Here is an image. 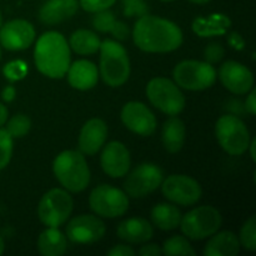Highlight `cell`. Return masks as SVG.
I'll list each match as a JSON object with an SVG mask.
<instances>
[{"mask_svg": "<svg viewBox=\"0 0 256 256\" xmlns=\"http://www.w3.org/2000/svg\"><path fill=\"white\" fill-rule=\"evenodd\" d=\"M132 39L140 50L146 52H170L182 44V32L168 19L144 14L136 20Z\"/></svg>", "mask_w": 256, "mask_h": 256, "instance_id": "cell-1", "label": "cell"}, {"mask_svg": "<svg viewBox=\"0 0 256 256\" xmlns=\"http://www.w3.org/2000/svg\"><path fill=\"white\" fill-rule=\"evenodd\" d=\"M70 46L58 32H46L39 36L34 49L38 70L52 79H62L70 66Z\"/></svg>", "mask_w": 256, "mask_h": 256, "instance_id": "cell-2", "label": "cell"}, {"mask_svg": "<svg viewBox=\"0 0 256 256\" xmlns=\"http://www.w3.org/2000/svg\"><path fill=\"white\" fill-rule=\"evenodd\" d=\"M52 172L58 182L70 192H80L90 182V170L84 154L76 150L60 152L52 162Z\"/></svg>", "mask_w": 256, "mask_h": 256, "instance_id": "cell-3", "label": "cell"}, {"mask_svg": "<svg viewBox=\"0 0 256 256\" xmlns=\"http://www.w3.org/2000/svg\"><path fill=\"white\" fill-rule=\"evenodd\" d=\"M100 75L112 88L124 85L130 76V60L120 42L105 39L100 44Z\"/></svg>", "mask_w": 256, "mask_h": 256, "instance_id": "cell-4", "label": "cell"}, {"mask_svg": "<svg viewBox=\"0 0 256 256\" xmlns=\"http://www.w3.org/2000/svg\"><path fill=\"white\" fill-rule=\"evenodd\" d=\"M215 135L222 150L232 156H239L248 152L252 140L245 122L232 114L219 118L215 125Z\"/></svg>", "mask_w": 256, "mask_h": 256, "instance_id": "cell-5", "label": "cell"}, {"mask_svg": "<svg viewBox=\"0 0 256 256\" xmlns=\"http://www.w3.org/2000/svg\"><path fill=\"white\" fill-rule=\"evenodd\" d=\"M222 222L219 210L210 205L195 208L182 216L180 229L182 234L192 240H204L214 235Z\"/></svg>", "mask_w": 256, "mask_h": 256, "instance_id": "cell-6", "label": "cell"}, {"mask_svg": "<svg viewBox=\"0 0 256 256\" xmlns=\"http://www.w3.org/2000/svg\"><path fill=\"white\" fill-rule=\"evenodd\" d=\"M178 86L192 92L209 89L216 82V70L212 64L199 60H184L172 70Z\"/></svg>", "mask_w": 256, "mask_h": 256, "instance_id": "cell-7", "label": "cell"}, {"mask_svg": "<svg viewBox=\"0 0 256 256\" xmlns=\"http://www.w3.org/2000/svg\"><path fill=\"white\" fill-rule=\"evenodd\" d=\"M146 96L156 109L169 116L179 115L185 108V96L174 82L168 78H154L146 86Z\"/></svg>", "mask_w": 256, "mask_h": 256, "instance_id": "cell-8", "label": "cell"}, {"mask_svg": "<svg viewBox=\"0 0 256 256\" xmlns=\"http://www.w3.org/2000/svg\"><path fill=\"white\" fill-rule=\"evenodd\" d=\"M72 208L74 202L69 192L55 188L42 195L38 206V216L45 226L59 228L69 219Z\"/></svg>", "mask_w": 256, "mask_h": 256, "instance_id": "cell-9", "label": "cell"}, {"mask_svg": "<svg viewBox=\"0 0 256 256\" xmlns=\"http://www.w3.org/2000/svg\"><path fill=\"white\" fill-rule=\"evenodd\" d=\"M90 209L96 215L108 219L122 216L129 209V198L125 192L102 184L94 188L89 196Z\"/></svg>", "mask_w": 256, "mask_h": 256, "instance_id": "cell-10", "label": "cell"}, {"mask_svg": "<svg viewBox=\"0 0 256 256\" xmlns=\"http://www.w3.org/2000/svg\"><path fill=\"white\" fill-rule=\"evenodd\" d=\"M164 174L160 166L152 162H144L135 168L124 182V190L128 196L142 199L154 192L162 185Z\"/></svg>", "mask_w": 256, "mask_h": 256, "instance_id": "cell-11", "label": "cell"}, {"mask_svg": "<svg viewBox=\"0 0 256 256\" xmlns=\"http://www.w3.org/2000/svg\"><path fill=\"white\" fill-rule=\"evenodd\" d=\"M162 195L169 202L182 206L196 204L202 194L199 182L188 175H170L162 182Z\"/></svg>", "mask_w": 256, "mask_h": 256, "instance_id": "cell-12", "label": "cell"}, {"mask_svg": "<svg viewBox=\"0 0 256 256\" xmlns=\"http://www.w3.org/2000/svg\"><path fill=\"white\" fill-rule=\"evenodd\" d=\"M106 232L104 222L95 215L85 214L72 218L66 226V236L74 244H92Z\"/></svg>", "mask_w": 256, "mask_h": 256, "instance_id": "cell-13", "label": "cell"}, {"mask_svg": "<svg viewBox=\"0 0 256 256\" xmlns=\"http://www.w3.org/2000/svg\"><path fill=\"white\" fill-rule=\"evenodd\" d=\"M120 116L122 124L140 136H150L156 129V118L142 102H130L125 104Z\"/></svg>", "mask_w": 256, "mask_h": 256, "instance_id": "cell-14", "label": "cell"}, {"mask_svg": "<svg viewBox=\"0 0 256 256\" xmlns=\"http://www.w3.org/2000/svg\"><path fill=\"white\" fill-rule=\"evenodd\" d=\"M34 40V26L24 19L10 20L0 26V44L10 52L28 49Z\"/></svg>", "mask_w": 256, "mask_h": 256, "instance_id": "cell-15", "label": "cell"}, {"mask_svg": "<svg viewBox=\"0 0 256 256\" xmlns=\"http://www.w3.org/2000/svg\"><path fill=\"white\" fill-rule=\"evenodd\" d=\"M219 79L229 92L236 95L248 94L254 88L252 70L234 60H229L220 66Z\"/></svg>", "mask_w": 256, "mask_h": 256, "instance_id": "cell-16", "label": "cell"}, {"mask_svg": "<svg viewBox=\"0 0 256 256\" xmlns=\"http://www.w3.org/2000/svg\"><path fill=\"white\" fill-rule=\"evenodd\" d=\"M102 169L110 178H122L129 172L132 159L128 148L120 142H112L106 144L100 156Z\"/></svg>", "mask_w": 256, "mask_h": 256, "instance_id": "cell-17", "label": "cell"}, {"mask_svg": "<svg viewBox=\"0 0 256 256\" xmlns=\"http://www.w3.org/2000/svg\"><path fill=\"white\" fill-rule=\"evenodd\" d=\"M108 138V126L99 118L88 120L82 128L79 135V152L84 155H95L102 146Z\"/></svg>", "mask_w": 256, "mask_h": 256, "instance_id": "cell-18", "label": "cell"}, {"mask_svg": "<svg viewBox=\"0 0 256 256\" xmlns=\"http://www.w3.org/2000/svg\"><path fill=\"white\" fill-rule=\"evenodd\" d=\"M68 82L74 89L90 90L98 84L99 80V70L94 62L89 60H76L70 64L66 72Z\"/></svg>", "mask_w": 256, "mask_h": 256, "instance_id": "cell-19", "label": "cell"}, {"mask_svg": "<svg viewBox=\"0 0 256 256\" xmlns=\"http://www.w3.org/2000/svg\"><path fill=\"white\" fill-rule=\"evenodd\" d=\"M78 0H46L39 10V20L45 25H56L74 16Z\"/></svg>", "mask_w": 256, "mask_h": 256, "instance_id": "cell-20", "label": "cell"}, {"mask_svg": "<svg viewBox=\"0 0 256 256\" xmlns=\"http://www.w3.org/2000/svg\"><path fill=\"white\" fill-rule=\"evenodd\" d=\"M118 236L129 244H144L154 235L152 225L144 218H130L119 224Z\"/></svg>", "mask_w": 256, "mask_h": 256, "instance_id": "cell-21", "label": "cell"}, {"mask_svg": "<svg viewBox=\"0 0 256 256\" xmlns=\"http://www.w3.org/2000/svg\"><path fill=\"white\" fill-rule=\"evenodd\" d=\"M240 252V242L232 232H215L205 245L202 254L205 256H236Z\"/></svg>", "mask_w": 256, "mask_h": 256, "instance_id": "cell-22", "label": "cell"}, {"mask_svg": "<svg viewBox=\"0 0 256 256\" xmlns=\"http://www.w3.org/2000/svg\"><path fill=\"white\" fill-rule=\"evenodd\" d=\"M185 124L182 119L174 115L170 116L162 125V139L166 152L175 154L182 150L185 142Z\"/></svg>", "mask_w": 256, "mask_h": 256, "instance_id": "cell-23", "label": "cell"}, {"mask_svg": "<svg viewBox=\"0 0 256 256\" xmlns=\"http://www.w3.org/2000/svg\"><path fill=\"white\" fill-rule=\"evenodd\" d=\"M232 22L224 14H212L208 18L200 16L192 22V30L202 38L224 35L229 29Z\"/></svg>", "mask_w": 256, "mask_h": 256, "instance_id": "cell-24", "label": "cell"}, {"mask_svg": "<svg viewBox=\"0 0 256 256\" xmlns=\"http://www.w3.org/2000/svg\"><path fill=\"white\" fill-rule=\"evenodd\" d=\"M66 248V236L58 228H48L38 238V250L44 256H62Z\"/></svg>", "mask_w": 256, "mask_h": 256, "instance_id": "cell-25", "label": "cell"}, {"mask_svg": "<svg viewBox=\"0 0 256 256\" xmlns=\"http://www.w3.org/2000/svg\"><path fill=\"white\" fill-rule=\"evenodd\" d=\"M182 212L175 205L162 202L152 208V220L154 226L158 229L170 232L179 228L182 222Z\"/></svg>", "mask_w": 256, "mask_h": 256, "instance_id": "cell-26", "label": "cell"}, {"mask_svg": "<svg viewBox=\"0 0 256 256\" xmlns=\"http://www.w3.org/2000/svg\"><path fill=\"white\" fill-rule=\"evenodd\" d=\"M99 36L94 32L88 29H79L70 35L69 46L79 55H92L99 52Z\"/></svg>", "mask_w": 256, "mask_h": 256, "instance_id": "cell-27", "label": "cell"}, {"mask_svg": "<svg viewBox=\"0 0 256 256\" xmlns=\"http://www.w3.org/2000/svg\"><path fill=\"white\" fill-rule=\"evenodd\" d=\"M162 255L166 256H194L196 254L189 240L182 235H174V236L165 240L162 246Z\"/></svg>", "mask_w": 256, "mask_h": 256, "instance_id": "cell-28", "label": "cell"}, {"mask_svg": "<svg viewBox=\"0 0 256 256\" xmlns=\"http://www.w3.org/2000/svg\"><path fill=\"white\" fill-rule=\"evenodd\" d=\"M30 128H32L30 118L24 114H16L8 120L5 130L9 132L12 139L14 138L19 139V138L25 136L30 132Z\"/></svg>", "mask_w": 256, "mask_h": 256, "instance_id": "cell-29", "label": "cell"}, {"mask_svg": "<svg viewBox=\"0 0 256 256\" xmlns=\"http://www.w3.org/2000/svg\"><path fill=\"white\" fill-rule=\"evenodd\" d=\"M240 246L249 252H255L256 250V216L250 218L249 220L245 222L240 230L239 236Z\"/></svg>", "mask_w": 256, "mask_h": 256, "instance_id": "cell-30", "label": "cell"}, {"mask_svg": "<svg viewBox=\"0 0 256 256\" xmlns=\"http://www.w3.org/2000/svg\"><path fill=\"white\" fill-rule=\"evenodd\" d=\"M12 155V138L5 129H0V170L8 166Z\"/></svg>", "mask_w": 256, "mask_h": 256, "instance_id": "cell-31", "label": "cell"}, {"mask_svg": "<svg viewBox=\"0 0 256 256\" xmlns=\"http://www.w3.org/2000/svg\"><path fill=\"white\" fill-rule=\"evenodd\" d=\"M115 22H116V19H115L114 16V12H110L109 9L95 12V16L92 18V25H94L95 29L100 32H112Z\"/></svg>", "mask_w": 256, "mask_h": 256, "instance_id": "cell-32", "label": "cell"}, {"mask_svg": "<svg viewBox=\"0 0 256 256\" xmlns=\"http://www.w3.org/2000/svg\"><path fill=\"white\" fill-rule=\"evenodd\" d=\"M5 78L10 82H16L22 80L26 76L28 65L22 60H14V62H8L2 69Z\"/></svg>", "mask_w": 256, "mask_h": 256, "instance_id": "cell-33", "label": "cell"}, {"mask_svg": "<svg viewBox=\"0 0 256 256\" xmlns=\"http://www.w3.org/2000/svg\"><path fill=\"white\" fill-rule=\"evenodd\" d=\"M116 0H79L80 6L88 12H99L102 10L110 9Z\"/></svg>", "mask_w": 256, "mask_h": 256, "instance_id": "cell-34", "label": "cell"}, {"mask_svg": "<svg viewBox=\"0 0 256 256\" xmlns=\"http://www.w3.org/2000/svg\"><path fill=\"white\" fill-rule=\"evenodd\" d=\"M225 54L224 48L220 44H216V42H212V44H209L205 49L204 55H205V60L209 64H215V62H219L220 60L222 59Z\"/></svg>", "mask_w": 256, "mask_h": 256, "instance_id": "cell-35", "label": "cell"}, {"mask_svg": "<svg viewBox=\"0 0 256 256\" xmlns=\"http://www.w3.org/2000/svg\"><path fill=\"white\" fill-rule=\"evenodd\" d=\"M125 2V14H142L145 12V4L142 0H124Z\"/></svg>", "mask_w": 256, "mask_h": 256, "instance_id": "cell-36", "label": "cell"}, {"mask_svg": "<svg viewBox=\"0 0 256 256\" xmlns=\"http://www.w3.org/2000/svg\"><path fill=\"white\" fill-rule=\"evenodd\" d=\"M110 34H112V36L116 38L118 40H125L129 36V28H128V25L124 24L122 22L116 20L114 26H112V32H110Z\"/></svg>", "mask_w": 256, "mask_h": 256, "instance_id": "cell-37", "label": "cell"}, {"mask_svg": "<svg viewBox=\"0 0 256 256\" xmlns=\"http://www.w3.org/2000/svg\"><path fill=\"white\" fill-rule=\"evenodd\" d=\"M109 256H134L135 252L126 245H115L108 252Z\"/></svg>", "mask_w": 256, "mask_h": 256, "instance_id": "cell-38", "label": "cell"}, {"mask_svg": "<svg viewBox=\"0 0 256 256\" xmlns=\"http://www.w3.org/2000/svg\"><path fill=\"white\" fill-rule=\"evenodd\" d=\"M139 254L142 256H160L162 255V246L158 244H146L140 248Z\"/></svg>", "mask_w": 256, "mask_h": 256, "instance_id": "cell-39", "label": "cell"}, {"mask_svg": "<svg viewBox=\"0 0 256 256\" xmlns=\"http://www.w3.org/2000/svg\"><path fill=\"white\" fill-rule=\"evenodd\" d=\"M228 42H229L230 46L236 50H242L245 46L244 39H242V36L239 32H232L229 38H228Z\"/></svg>", "mask_w": 256, "mask_h": 256, "instance_id": "cell-40", "label": "cell"}, {"mask_svg": "<svg viewBox=\"0 0 256 256\" xmlns=\"http://www.w3.org/2000/svg\"><path fill=\"white\" fill-rule=\"evenodd\" d=\"M245 109L250 115L256 114V90L254 88L250 90V94L248 95L246 102H245Z\"/></svg>", "mask_w": 256, "mask_h": 256, "instance_id": "cell-41", "label": "cell"}, {"mask_svg": "<svg viewBox=\"0 0 256 256\" xmlns=\"http://www.w3.org/2000/svg\"><path fill=\"white\" fill-rule=\"evenodd\" d=\"M15 94H16V90H15V88L12 86V85H8V86H5L4 89H2V100H4V102H12V100H14Z\"/></svg>", "mask_w": 256, "mask_h": 256, "instance_id": "cell-42", "label": "cell"}, {"mask_svg": "<svg viewBox=\"0 0 256 256\" xmlns=\"http://www.w3.org/2000/svg\"><path fill=\"white\" fill-rule=\"evenodd\" d=\"M8 114H9V112H8L6 106H5V105H2V102H0V126H2V125L6 122Z\"/></svg>", "mask_w": 256, "mask_h": 256, "instance_id": "cell-43", "label": "cell"}, {"mask_svg": "<svg viewBox=\"0 0 256 256\" xmlns=\"http://www.w3.org/2000/svg\"><path fill=\"white\" fill-rule=\"evenodd\" d=\"M248 149H250V155H252V162H256V154H255V149H256V139L250 140V144H249V148H248Z\"/></svg>", "mask_w": 256, "mask_h": 256, "instance_id": "cell-44", "label": "cell"}, {"mask_svg": "<svg viewBox=\"0 0 256 256\" xmlns=\"http://www.w3.org/2000/svg\"><path fill=\"white\" fill-rule=\"evenodd\" d=\"M188 2H192V4H199V5H202V4H208V2H212V0H188Z\"/></svg>", "mask_w": 256, "mask_h": 256, "instance_id": "cell-45", "label": "cell"}, {"mask_svg": "<svg viewBox=\"0 0 256 256\" xmlns=\"http://www.w3.org/2000/svg\"><path fill=\"white\" fill-rule=\"evenodd\" d=\"M4 250H5V244H4V240H2V238L0 236V255H2V252H4Z\"/></svg>", "mask_w": 256, "mask_h": 256, "instance_id": "cell-46", "label": "cell"}, {"mask_svg": "<svg viewBox=\"0 0 256 256\" xmlns=\"http://www.w3.org/2000/svg\"><path fill=\"white\" fill-rule=\"evenodd\" d=\"M2 12H0V26H2Z\"/></svg>", "mask_w": 256, "mask_h": 256, "instance_id": "cell-47", "label": "cell"}, {"mask_svg": "<svg viewBox=\"0 0 256 256\" xmlns=\"http://www.w3.org/2000/svg\"><path fill=\"white\" fill-rule=\"evenodd\" d=\"M162 2H174V0H162Z\"/></svg>", "mask_w": 256, "mask_h": 256, "instance_id": "cell-48", "label": "cell"}, {"mask_svg": "<svg viewBox=\"0 0 256 256\" xmlns=\"http://www.w3.org/2000/svg\"><path fill=\"white\" fill-rule=\"evenodd\" d=\"M0 59H2V49H0Z\"/></svg>", "mask_w": 256, "mask_h": 256, "instance_id": "cell-49", "label": "cell"}]
</instances>
